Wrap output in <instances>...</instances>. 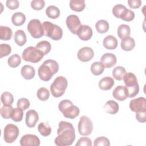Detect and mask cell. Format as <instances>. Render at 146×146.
Returning a JSON list of instances; mask_svg holds the SVG:
<instances>
[{
    "label": "cell",
    "mask_w": 146,
    "mask_h": 146,
    "mask_svg": "<svg viewBox=\"0 0 146 146\" xmlns=\"http://www.w3.org/2000/svg\"><path fill=\"white\" fill-rule=\"evenodd\" d=\"M117 33L118 36L121 39L128 37L131 34L130 27L127 25L121 24L118 27Z\"/></svg>",
    "instance_id": "83f0119b"
},
{
    "label": "cell",
    "mask_w": 146,
    "mask_h": 146,
    "mask_svg": "<svg viewBox=\"0 0 146 146\" xmlns=\"http://www.w3.org/2000/svg\"><path fill=\"white\" fill-rule=\"evenodd\" d=\"M104 108L106 112L111 115L116 114V113L118 112L119 110V106L118 103L112 100L107 101L106 103Z\"/></svg>",
    "instance_id": "603a6c76"
},
{
    "label": "cell",
    "mask_w": 146,
    "mask_h": 146,
    "mask_svg": "<svg viewBox=\"0 0 146 146\" xmlns=\"http://www.w3.org/2000/svg\"><path fill=\"white\" fill-rule=\"evenodd\" d=\"M58 136L55 139L57 146H68L72 144L75 139V129L73 125L67 121H61L58 124Z\"/></svg>",
    "instance_id": "6da1fadb"
},
{
    "label": "cell",
    "mask_w": 146,
    "mask_h": 146,
    "mask_svg": "<svg viewBox=\"0 0 146 146\" xmlns=\"http://www.w3.org/2000/svg\"><path fill=\"white\" fill-rule=\"evenodd\" d=\"M59 70L58 63L54 60L48 59L45 60L39 67L38 70L39 78L44 82L49 81L52 76Z\"/></svg>",
    "instance_id": "7a4b0ae2"
},
{
    "label": "cell",
    "mask_w": 146,
    "mask_h": 146,
    "mask_svg": "<svg viewBox=\"0 0 146 146\" xmlns=\"http://www.w3.org/2000/svg\"><path fill=\"white\" fill-rule=\"evenodd\" d=\"M93 34V31L89 26L86 25H82L78 29L76 35L83 41H87L90 39Z\"/></svg>",
    "instance_id": "9a60e30c"
},
{
    "label": "cell",
    "mask_w": 146,
    "mask_h": 146,
    "mask_svg": "<svg viewBox=\"0 0 146 146\" xmlns=\"http://www.w3.org/2000/svg\"><path fill=\"white\" fill-rule=\"evenodd\" d=\"M1 102L3 105L11 106L14 102V96L9 92H5L1 96Z\"/></svg>",
    "instance_id": "8d00e7d4"
},
{
    "label": "cell",
    "mask_w": 146,
    "mask_h": 146,
    "mask_svg": "<svg viewBox=\"0 0 146 146\" xmlns=\"http://www.w3.org/2000/svg\"><path fill=\"white\" fill-rule=\"evenodd\" d=\"M59 111L62 112L64 117L70 119L76 117L80 112L79 108L74 106L72 102L68 99L62 100L58 105Z\"/></svg>",
    "instance_id": "3957f363"
},
{
    "label": "cell",
    "mask_w": 146,
    "mask_h": 146,
    "mask_svg": "<svg viewBox=\"0 0 146 146\" xmlns=\"http://www.w3.org/2000/svg\"><path fill=\"white\" fill-rule=\"evenodd\" d=\"M78 132L82 136L90 135L93 130V123L91 120L87 116H82L80 117L78 125Z\"/></svg>",
    "instance_id": "9c48e42d"
},
{
    "label": "cell",
    "mask_w": 146,
    "mask_h": 146,
    "mask_svg": "<svg viewBox=\"0 0 146 146\" xmlns=\"http://www.w3.org/2000/svg\"><path fill=\"white\" fill-rule=\"evenodd\" d=\"M136 119L140 123H145L146 121V110L136 112Z\"/></svg>",
    "instance_id": "c3c4849f"
},
{
    "label": "cell",
    "mask_w": 146,
    "mask_h": 146,
    "mask_svg": "<svg viewBox=\"0 0 146 146\" xmlns=\"http://www.w3.org/2000/svg\"><path fill=\"white\" fill-rule=\"evenodd\" d=\"M66 25L71 33L76 34L77 31L82 25L79 17L74 14L68 15L66 20Z\"/></svg>",
    "instance_id": "8fae6325"
},
{
    "label": "cell",
    "mask_w": 146,
    "mask_h": 146,
    "mask_svg": "<svg viewBox=\"0 0 146 146\" xmlns=\"http://www.w3.org/2000/svg\"><path fill=\"white\" fill-rule=\"evenodd\" d=\"M103 46L108 50H114L115 49L118 44L117 39L113 35L106 36L103 41Z\"/></svg>",
    "instance_id": "d6986e66"
},
{
    "label": "cell",
    "mask_w": 146,
    "mask_h": 146,
    "mask_svg": "<svg viewBox=\"0 0 146 146\" xmlns=\"http://www.w3.org/2000/svg\"><path fill=\"white\" fill-rule=\"evenodd\" d=\"M39 120L38 112L34 110H29L26 113L25 122L29 128H33L35 126Z\"/></svg>",
    "instance_id": "2e32d148"
},
{
    "label": "cell",
    "mask_w": 146,
    "mask_h": 146,
    "mask_svg": "<svg viewBox=\"0 0 146 146\" xmlns=\"http://www.w3.org/2000/svg\"><path fill=\"white\" fill-rule=\"evenodd\" d=\"M27 30L31 36L34 38H40L44 35V29L43 24L37 19L30 21L27 25Z\"/></svg>",
    "instance_id": "ba28073f"
},
{
    "label": "cell",
    "mask_w": 146,
    "mask_h": 146,
    "mask_svg": "<svg viewBox=\"0 0 146 146\" xmlns=\"http://www.w3.org/2000/svg\"><path fill=\"white\" fill-rule=\"evenodd\" d=\"M45 5L43 0H33L31 2V7L34 10H42Z\"/></svg>",
    "instance_id": "f6af8a7d"
},
{
    "label": "cell",
    "mask_w": 146,
    "mask_h": 146,
    "mask_svg": "<svg viewBox=\"0 0 146 146\" xmlns=\"http://www.w3.org/2000/svg\"><path fill=\"white\" fill-rule=\"evenodd\" d=\"M6 6L10 10H14L19 6V2L17 0H7L6 2Z\"/></svg>",
    "instance_id": "7dc6e473"
},
{
    "label": "cell",
    "mask_w": 146,
    "mask_h": 146,
    "mask_svg": "<svg viewBox=\"0 0 146 146\" xmlns=\"http://www.w3.org/2000/svg\"><path fill=\"white\" fill-rule=\"evenodd\" d=\"M94 146H109L110 141L106 137L100 136L96 138L94 141Z\"/></svg>",
    "instance_id": "b9f144b4"
},
{
    "label": "cell",
    "mask_w": 146,
    "mask_h": 146,
    "mask_svg": "<svg viewBox=\"0 0 146 146\" xmlns=\"http://www.w3.org/2000/svg\"><path fill=\"white\" fill-rule=\"evenodd\" d=\"M13 36L12 30L7 26H0V39L3 40H9Z\"/></svg>",
    "instance_id": "f1b7e54d"
},
{
    "label": "cell",
    "mask_w": 146,
    "mask_h": 146,
    "mask_svg": "<svg viewBox=\"0 0 146 146\" xmlns=\"http://www.w3.org/2000/svg\"><path fill=\"white\" fill-rule=\"evenodd\" d=\"M19 135L18 127L13 124H7L3 130V139L7 143H12L15 141Z\"/></svg>",
    "instance_id": "30bf717a"
},
{
    "label": "cell",
    "mask_w": 146,
    "mask_h": 146,
    "mask_svg": "<svg viewBox=\"0 0 146 146\" xmlns=\"http://www.w3.org/2000/svg\"><path fill=\"white\" fill-rule=\"evenodd\" d=\"M38 130L39 133L43 136H48L51 133V127L46 123L41 122L38 124Z\"/></svg>",
    "instance_id": "836d02e7"
},
{
    "label": "cell",
    "mask_w": 146,
    "mask_h": 146,
    "mask_svg": "<svg viewBox=\"0 0 146 146\" xmlns=\"http://www.w3.org/2000/svg\"><path fill=\"white\" fill-rule=\"evenodd\" d=\"M21 73L24 79L30 80L35 76V70L34 68L30 65H25L21 68Z\"/></svg>",
    "instance_id": "44dd1931"
},
{
    "label": "cell",
    "mask_w": 146,
    "mask_h": 146,
    "mask_svg": "<svg viewBox=\"0 0 146 146\" xmlns=\"http://www.w3.org/2000/svg\"><path fill=\"white\" fill-rule=\"evenodd\" d=\"M142 2L140 0H128V4L132 9H138L141 5Z\"/></svg>",
    "instance_id": "681fc988"
},
{
    "label": "cell",
    "mask_w": 146,
    "mask_h": 146,
    "mask_svg": "<svg viewBox=\"0 0 146 146\" xmlns=\"http://www.w3.org/2000/svg\"><path fill=\"white\" fill-rule=\"evenodd\" d=\"M92 143L91 140L87 137H83L80 138L76 144V146H92Z\"/></svg>",
    "instance_id": "bcb514c9"
},
{
    "label": "cell",
    "mask_w": 146,
    "mask_h": 146,
    "mask_svg": "<svg viewBox=\"0 0 146 146\" xmlns=\"http://www.w3.org/2000/svg\"><path fill=\"white\" fill-rule=\"evenodd\" d=\"M126 73V70L122 66H117L112 70V76L117 80H123L124 74Z\"/></svg>",
    "instance_id": "e575fe53"
},
{
    "label": "cell",
    "mask_w": 146,
    "mask_h": 146,
    "mask_svg": "<svg viewBox=\"0 0 146 146\" xmlns=\"http://www.w3.org/2000/svg\"><path fill=\"white\" fill-rule=\"evenodd\" d=\"M95 28L99 33L104 34L109 30V23L104 19H100L96 23Z\"/></svg>",
    "instance_id": "4dcf8cb0"
},
{
    "label": "cell",
    "mask_w": 146,
    "mask_h": 146,
    "mask_svg": "<svg viewBox=\"0 0 146 146\" xmlns=\"http://www.w3.org/2000/svg\"><path fill=\"white\" fill-rule=\"evenodd\" d=\"M13 108L11 106L3 105L1 109V115L5 119H8L11 117Z\"/></svg>",
    "instance_id": "f35d334b"
},
{
    "label": "cell",
    "mask_w": 146,
    "mask_h": 146,
    "mask_svg": "<svg viewBox=\"0 0 146 146\" xmlns=\"http://www.w3.org/2000/svg\"><path fill=\"white\" fill-rule=\"evenodd\" d=\"M113 15L124 21L130 22L135 18V13L131 10L128 9L125 6L121 4H117L112 8Z\"/></svg>",
    "instance_id": "8992f818"
},
{
    "label": "cell",
    "mask_w": 146,
    "mask_h": 146,
    "mask_svg": "<svg viewBox=\"0 0 146 146\" xmlns=\"http://www.w3.org/2000/svg\"><path fill=\"white\" fill-rule=\"evenodd\" d=\"M100 62L105 68H111L116 64L117 59L115 54L107 52L102 55L100 58Z\"/></svg>",
    "instance_id": "e0dca14e"
},
{
    "label": "cell",
    "mask_w": 146,
    "mask_h": 146,
    "mask_svg": "<svg viewBox=\"0 0 146 146\" xmlns=\"http://www.w3.org/2000/svg\"><path fill=\"white\" fill-rule=\"evenodd\" d=\"M40 144L39 137L35 135L26 134L20 139V145L21 146H39Z\"/></svg>",
    "instance_id": "4fadbf2b"
},
{
    "label": "cell",
    "mask_w": 146,
    "mask_h": 146,
    "mask_svg": "<svg viewBox=\"0 0 146 146\" xmlns=\"http://www.w3.org/2000/svg\"><path fill=\"white\" fill-rule=\"evenodd\" d=\"M121 48L125 51H132L135 47V41L133 38L127 37L121 39L120 43Z\"/></svg>",
    "instance_id": "7402d4cb"
},
{
    "label": "cell",
    "mask_w": 146,
    "mask_h": 146,
    "mask_svg": "<svg viewBox=\"0 0 146 146\" xmlns=\"http://www.w3.org/2000/svg\"><path fill=\"white\" fill-rule=\"evenodd\" d=\"M115 84L114 80L110 76H106L103 78L99 82V87L100 90L107 91L113 87Z\"/></svg>",
    "instance_id": "ffe728a7"
},
{
    "label": "cell",
    "mask_w": 146,
    "mask_h": 146,
    "mask_svg": "<svg viewBox=\"0 0 146 146\" xmlns=\"http://www.w3.org/2000/svg\"><path fill=\"white\" fill-rule=\"evenodd\" d=\"M68 86L67 79L63 76H57L50 86V91L55 98L62 96L65 92Z\"/></svg>",
    "instance_id": "277c9868"
},
{
    "label": "cell",
    "mask_w": 146,
    "mask_h": 146,
    "mask_svg": "<svg viewBox=\"0 0 146 146\" xmlns=\"http://www.w3.org/2000/svg\"><path fill=\"white\" fill-rule=\"evenodd\" d=\"M30 105V103L29 99L25 98H22L18 99L17 101V107L21 108L23 110H26L27 108H29Z\"/></svg>",
    "instance_id": "ee69618b"
},
{
    "label": "cell",
    "mask_w": 146,
    "mask_h": 146,
    "mask_svg": "<svg viewBox=\"0 0 146 146\" xmlns=\"http://www.w3.org/2000/svg\"><path fill=\"white\" fill-rule=\"evenodd\" d=\"M104 66L101 62H95L91 64L90 70L93 75L98 76L104 72Z\"/></svg>",
    "instance_id": "d6a6232c"
},
{
    "label": "cell",
    "mask_w": 146,
    "mask_h": 146,
    "mask_svg": "<svg viewBox=\"0 0 146 146\" xmlns=\"http://www.w3.org/2000/svg\"><path fill=\"white\" fill-rule=\"evenodd\" d=\"M35 47L40 50L43 53V55H46L51 51V45L50 43L47 40H42L36 44Z\"/></svg>",
    "instance_id": "f546056e"
},
{
    "label": "cell",
    "mask_w": 146,
    "mask_h": 146,
    "mask_svg": "<svg viewBox=\"0 0 146 146\" xmlns=\"http://www.w3.org/2000/svg\"><path fill=\"white\" fill-rule=\"evenodd\" d=\"M42 24L44 29V36L54 40H59L62 38L63 30L60 27L49 21H44Z\"/></svg>",
    "instance_id": "5b68a950"
},
{
    "label": "cell",
    "mask_w": 146,
    "mask_h": 146,
    "mask_svg": "<svg viewBox=\"0 0 146 146\" xmlns=\"http://www.w3.org/2000/svg\"><path fill=\"white\" fill-rule=\"evenodd\" d=\"M26 21L25 15L21 12H16L11 17V22L16 26H20L24 24Z\"/></svg>",
    "instance_id": "4316f807"
},
{
    "label": "cell",
    "mask_w": 146,
    "mask_h": 146,
    "mask_svg": "<svg viewBox=\"0 0 146 146\" xmlns=\"http://www.w3.org/2000/svg\"><path fill=\"white\" fill-rule=\"evenodd\" d=\"M21 62V58L17 54H14L10 56L7 60L9 66L11 68H16L19 66Z\"/></svg>",
    "instance_id": "d590c367"
},
{
    "label": "cell",
    "mask_w": 146,
    "mask_h": 146,
    "mask_svg": "<svg viewBox=\"0 0 146 146\" xmlns=\"http://www.w3.org/2000/svg\"><path fill=\"white\" fill-rule=\"evenodd\" d=\"M113 97L119 100L124 101L128 98L127 91L125 86H117L112 92Z\"/></svg>",
    "instance_id": "ac0fdd59"
},
{
    "label": "cell",
    "mask_w": 146,
    "mask_h": 146,
    "mask_svg": "<svg viewBox=\"0 0 146 146\" xmlns=\"http://www.w3.org/2000/svg\"><path fill=\"white\" fill-rule=\"evenodd\" d=\"M69 5L72 10L76 12L83 11L86 7L85 1L84 0H71Z\"/></svg>",
    "instance_id": "484cf974"
},
{
    "label": "cell",
    "mask_w": 146,
    "mask_h": 146,
    "mask_svg": "<svg viewBox=\"0 0 146 146\" xmlns=\"http://www.w3.org/2000/svg\"><path fill=\"white\" fill-rule=\"evenodd\" d=\"M127 94H128V98H134L135 96H136L139 92V84L133 86H130V87H126Z\"/></svg>",
    "instance_id": "7bdbcfd3"
},
{
    "label": "cell",
    "mask_w": 146,
    "mask_h": 146,
    "mask_svg": "<svg viewBox=\"0 0 146 146\" xmlns=\"http://www.w3.org/2000/svg\"><path fill=\"white\" fill-rule=\"evenodd\" d=\"M14 41L19 46H23L27 41L26 35L22 30H17L14 34Z\"/></svg>",
    "instance_id": "d4e9b609"
},
{
    "label": "cell",
    "mask_w": 146,
    "mask_h": 146,
    "mask_svg": "<svg viewBox=\"0 0 146 146\" xmlns=\"http://www.w3.org/2000/svg\"><path fill=\"white\" fill-rule=\"evenodd\" d=\"M23 117V110L18 107L13 108V113L11 117L13 121L15 122H19L22 120Z\"/></svg>",
    "instance_id": "ab89813d"
},
{
    "label": "cell",
    "mask_w": 146,
    "mask_h": 146,
    "mask_svg": "<svg viewBox=\"0 0 146 146\" xmlns=\"http://www.w3.org/2000/svg\"><path fill=\"white\" fill-rule=\"evenodd\" d=\"M11 52L10 46L6 43H2L0 44V58H2L4 56L9 55Z\"/></svg>",
    "instance_id": "60d3db41"
},
{
    "label": "cell",
    "mask_w": 146,
    "mask_h": 146,
    "mask_svg": "<svg viewBox=\"0 0 146 146\" xmlns=\"http://www.w3.org/2000/svg\"><path fill=\"white\" fill-rule=\"evenodd\" d=\"M94 56V51L91 47H84L79 49L78 52L77 56L78 59L83 62L91 60Z\"/></svg>",
    "instance_id": "5bb4252c"
},
{
    "label": "cell",
    "mask_w": 146,
    "mask_h": 146,
    "mask_svg": "<svg viewBox=\"0 0 146 146\" xmlns=\"http://www.w3.org/2000/svg\"><path fill=\"white\" fill-rule=\"evenodd\" d=\"M129 108L134 112L146 110V99L139 97L131 100L129 102Z\"/></svg>",
    "instance_id": "7c38bea8"
},
{
    "label": "cell",
    "mask_w": 146,
    "mask_h": 146,
    "mask_svg": "<svg viewBox=\"0 0 146 146\" xmlns=\"http://www.w3.org/2000/svg\"><path fill=\"white\" fill-rule=\"evenodd\" d=\"M123 79L126 87L133 86L138 84L137 78L132 72H126L124 74Z\"/></svg>",
    "instance_id": "cb8c5ba5"
},
{
    "label": "cell",
    "mask_w": 146,
    "mask_h": 146,
    "mask_svg": "<svg viewBox=\"0 0 146 146\" xmlns=\"http://www.w3.org/2000/svg\"><path fill=\"white\" fill-rule=\"evenodd\" d=\"M36 95L38 99L44 102L48 99L50 96V92L47 88L45 87H40L38 90Z\"/></svg>",
    "instance_id": "74e56055"
},
{
    "label": "cell",
    "mask_w": 146,
    "mask_h": 146,
    "mask_svg": "<svg viewBox=\"0 0 146 146\" xmlns=\"http://www.w3.org/2000/svg\"><path fill=\"white\" fill-rule=\"evenodd\" d=\"M46 13L48 18L51 19H56L60 15V10L58 7L50 5L47 7Z\"/></svg>",
    "instance_id": "1f68e13d"
},
{
    "label": "cell",
    "mask_w": 146,
    "mask_h": 146,
    "mask_svg": "<svg viewBox=\"0 0 146 146\" xmlns=\"http://www.w3.org/2000/svg\"><path fill=\"white\" fill-rule=\"evenodd\" d=\"M43 56V53L40 50L33 46L26 48L22 54L23 60L33 63H36L40 61Z\"/></svg>",
    "instance_id": "52a82bcc"
}]
</instances>
